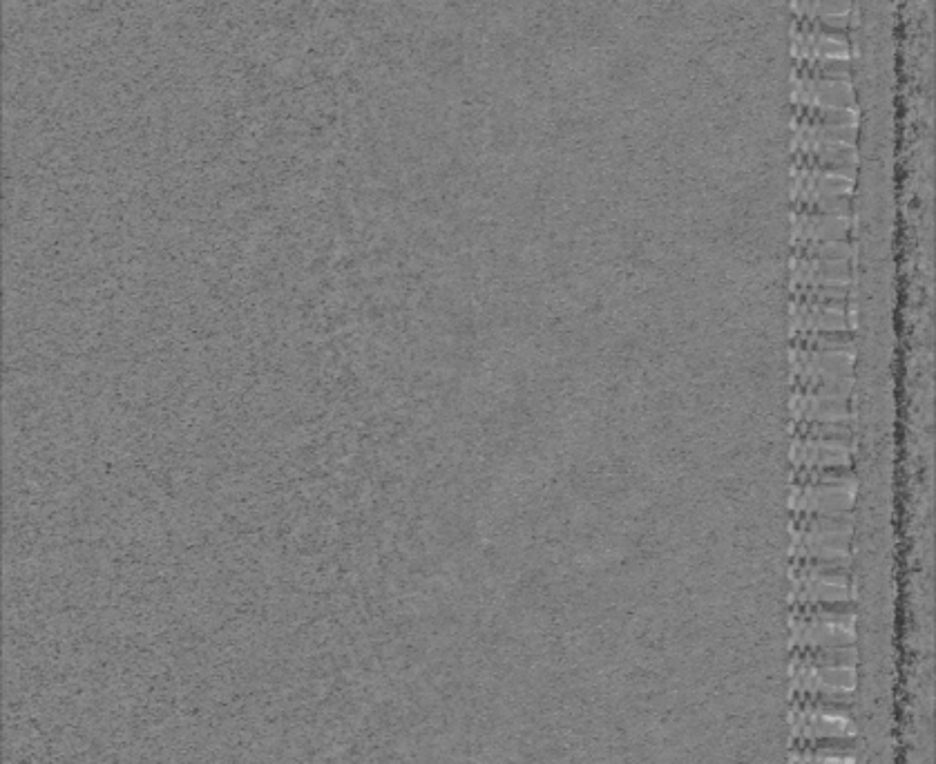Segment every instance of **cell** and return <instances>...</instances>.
I'll return each mask as SVG.
<instances>
[{
  "instance_id": "obj_1",
  "label": "cell",
  "mask_w": 936,
  "mask_h": 764,
  "mask_svg": "<svg viewBox=\"0 0 936 764\" xmlns=\"http://www.w3.org/2000/svg\"><path fill=\"white\" fill-rule=\"evenodd\" d=\"M791 693L827 697L832 702L854 706L856 668L854 666H811L791 660Z\"/></svg>"
},
{
  "instance_id": "obj_2",
  "label": "cell",
  "mask_w": 936,
  "mask_h": 764,
  "mask_svg": "<svg viewBox=\"0 0 936 764\" xmlns=\"http://www.w3.org/2000/svg\"><path fill=\"white\" fill-rule=\"evenodd\" d=\"M854 622L791 617V646H854Z\"/></svg>"
},
{
  "instance_id": "obj_3",
  "label": "cell",
  "mask_w": 936,
  "mask_h": 764,
  "mask_svg": "<svg viewBox=\"0 0 936 764\" xmlns=\"http://www.w3.org/2000/svg\"><path fill=\"white\" fill-rule=\"evenodd\" d=\"M794 358V376H825L849 378L854 376V356L836 351H791Z\"/></svg>"
},
{
  "instance_id": "obj_4",
  "label": "cell",
  "mask_w": 936,
  "mask_h": 764,
  "mask_svg": "<svg viewBox=\"0 0 936 764\" xmlns=\"http://www.w3.org/2000/svg\"><path fill=\"white\" fill-rule=\"evenodd\" d=\"M852 217L796 215V235L809 242H854Z\"/></svg>"
},
{
  "instance_id": "obj_5",
  "label": "cell",
  "mask_w": 936,
  "mask_h": 764,
  "mask_svg": "<svg viewBox=\"0 0 936 764\" xmlns=\"http://www.w3.org/2000/svg\"><path fill=\"white\" fill-rule=\"evenodd\" d=\"M794 349L836 351L854 356V331H794Z\"/></svg>"
},
{
  "instance_id": "obj_6",
  "label": "cell",
  "mask_w": 936,
  "mask_h": 764,
  "mask_svg": "<svg viewBox=\"0 0 936 764\" xmlns=\"http://www.w3.org/2000/svg\"><path fill=\"white\" fill-rule=\"evenodd\" d=\"M791 660L811 666H854L858 662L854 646H796Z\"/></svg>"
},
{
  "instance_id": "obj_7",
  "label": "cell",
  "mask_w": 936,
  "mask_h": 764,
  "mask_svg": "<svg viewBox=\"0 0 936 764\" xmlns=\"http://www.w3.org/2000/svg\"><path fill=\"white\" fill-rule=\"evenodd\" d=\"M791 525L796 532H854V514L852 512H794Z\"/></svg>"
},
{
  "instance_id": "obj_8",
  "label": "cell",
  "mask_w": 936,
  "mask_h": 764,
  "mask_svg": "<svg viewBox=\"0 0 936 764\" xmlns=\"http://www.w3.org/2000/svg\"><path fill=\"white\" fill-rule=\"evenodd\" d=\"M856 242H809L794 235V260H854Z\"/></svg>"
},
{
  "instance_id": "obj_9",
  "label": "cell",
  "mask_w": 936,
  "mask_h": 764,
  "mask_svg": "<svg viewBox=\"0 0 936 764\" xmlns=\"http://www.w3.org/2000/svg\"><path fill=\"white\" fill-rule=\"evenodd\" d=\"M794 485H849L856 483L854 465H834V467H796Z\"/></svg>"
},
{
  "instance_id": "obj_10",
  "label": "cell",
  "mask_w": 936,
  "mask_h": 764,
  "mask_svg": "<svg viewBox=\"0 0 936 764\" xmlns=\"http://www.w3.org/2000/svg\"><path fill=\"white\" fill-rule=\"evenodd\" d=\"M794 394L798 396H847L852 398L854 376L825 378V376H794Z\"/></svg>"
},
{
  "instance_id": "obj_11",
  "label": "cell",
  "mask_w": 936,
  "mask_h": 764,
  "mask_svg": "<svg viewBox=\"0 0 936 764\" xmlns=\"http://www.w3.org/2000/svg\"><path fill=\"white\" fill-rule=\"evenodd\" d=\"M791 753H805V756H836V758H856L858 742L856 738H818V740H794Z\"/></svg>"
},
{
  "instance_id": "obj_12",
  "label": "cell",
  "mask_w": 936,
  "mask_h": 764,
  "mask_svg": "<svg viewBox=\"0 0 936 764\" xmlns=\"http://www.w3.org/2000/svg\"><path fill=\"white\" fill-rule=\"evenodd\" d=\"M796 215H827V217H852L854 202L852 195L843 197H798L794 202Z\"/></svg>"
},
{
  "instance_id": "obj_13",
  "label": "cell",
  "mask_w": 936,
  "mask_h": 764,
  "mask_svg": "<svg viewBox=\"0 0 936 764\" xmlns=\"http://www.w3.org/2000/svg\"><path fill=\"white\" fill-rule=\"evenodd\" d=\"M789 461H794L796 467L852 465V447H845V450H820V447L794 445Z\"/></svg>"
},
{
  "instance_id": "obj_14",
  "label": "cell",
  "mask_w": 936,
  "mask_h": 764,
  "mask_svg": "<svg viewBox=\"0 0 936 764\" xmlns=\"http://www.w3.org/2000/svg\"><path fill=\"white\" fill-rule=\"evenodd\" d=\"M794 331H854V315L802 313L791 320Z\"/></svg>"
},
{
  "instance_id": "obj_15",
  "label": "cell",
  "mask_w": 936,
  "mask_h": 764,
  "mask_svg": "<svg viewBox=\"0 0 936 764\" xmlns=\"http://www.w3.org/2000/svg\"><path fill=\"white\" fill-rule=\"evenodd\" d=\"M791 508L794 512H814V514H829V512H852L854 508V494H827L818 496V499H807V496H791Z\"/></svg>"
},
{
  "instance_id": "obj_16",
  "label": "cell",
  "mask_w": 936,
  "mask_h": 764,
  "mask_svg": "<svg viewBox=\"0 0 936 764\" xmlns=\"http://www.w3.org/2000/svg\"><path fill=\"white\" fill-rule=\"evenodd\" d=\"M796 438H807V441H843L852 445L854 432L849 425L838 423H809V420H796L794 425Z\"/></svg>"
},
{
  "instance_id": "obj_17",
  "label": "cell",
  "mask_w": 936,
  "mask_h": 764,
  "mask_svg": "<svg viewBox=\"0 0 936 764\" xmlns=\"http://www.w3.org/2000/svg\"><path fill=\"white\" fill-rule=\"evenodd\" d=\"M852 398L847 396H794V412L818 409V412H852Z\"/></svg>"
},
{
  "instance_id": "obj_18",
  "label": "cell",
  "mask_w": 936,
  "mask_h": 764,
  "mask_svg": "<svg viewBox=\"0 0 936 764\" xmlns=\"http://www.w3.org/2000/svg\"><path fill=\"white\" fill-rule=\"evenodd\" d=\"M796 543L800 546H823L849 552L852 534L847 532H796Z\"/></svg>"
},
{
  "instance_id": "obj_19",
  "label": "cell",
  "mask_w": 936,
  "mask_h": 764,
  "mask_svg": "<svg viewBox=\"0 0 936 764\" xmlns=\"http://www.w3.org/2000/svg\"><path fill=\"white\" fill-rule=\"evenodd\" d=\"M796 271H816L827 275H849L854 278V260H794Z\"/></svg>"
},
{
  "instance_id": "obj_20",
  "label": "cell",
  "mask_w": 936,
  "mask_h": 764,
  "mask_svg": "<svg viewBox=\"0 0 936 764\" xmlns=\"http://www.w3.org/2000/svg\"><path fill=\"white\" fill-rule=\"evenodd\" d=\"M791 284H802V286H854V278H849V275H827V273L796 271L794 269V278H791Z\"/></svg>"
},
{
  "instance_id": "obj_21",
  "label": "cell",
  "mask_w": 936,
  "mask_h": 764,
  "mask_svg": "<svg viewBox=\"0 0 936 764\" xmlns=\"http://www.w3.org/2000/svg\"><path fill=\"white\" fill-rule=\"evenodd\" d=\"M796 420H809V423H838V425H854L852 412H818V409H805V412H794Z\"/></svg>"
},
{
  "instance_id": "obj_22",
  "label": "cell",
  "mask_w": 936,
  "mask_h": 764,
  "mask_svg": "<svg viewBox=\"0 0 936 764\" xmlns=\"http://www.w3.org/2000/svg\"><path fill=\"white\" fill-rule=\"evenodd\" d=\"M789 764H856V758L805 756V753H789Z\"/></svg>"
}]
</instances>
